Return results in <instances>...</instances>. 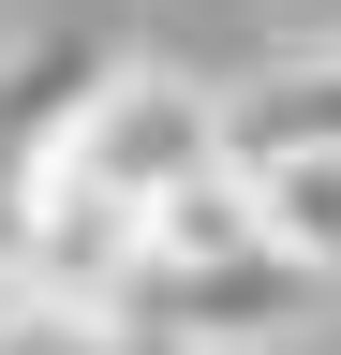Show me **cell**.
Returning a JSON list of instances; mask_svg holds the SVG:
<instances>
[{
    "label": "cell",
    "mask_w": 341,
    "mask_h": 355,
    "mask_svg": "<svg viewBox=\"0 0 341 355\" xmlns=\"http://www.w3.org/2000/svg\"><path fill=\"white\" fill-rule=\"evenodd\" d=\"M326 296H341V282H326V266H297L282 237H238V252H149L104 340H134V355H282Z\"/></svg>",
    "instance_id": "obj_1"
},
{
    "label": "cell",
    "mask_w": 341,
    "mask_h": 355,
    "mask_svg": "<svg viewBox=\"0 0 341 355\" xmlns=\"http://www.w3.org/2000/svg\"><path fill=\"white\" fill-rule=\"evenodd\" d=\"M90 89H104V44L90 30H0V266L30 252V207H45Z\"/></svg>",
    "instance_id": "obj_3"
},
{
    "label": "cell",
    "mask_w": 341,
    "mask_h": 355,
    "mask_svg": "<svg viewBox=\"0 0 341 355\" xmlns=\"http://www.w3.org/2000/svg\"><path fill=\"white\" fill-rule=\"evenodd\" d=\"M74 193H104V207H178L193 178H223V89L178 74V60H104L90 89V119H74V148H60Z\"/></svg>",
    "instance_id": "obj_2"
},
{
    "label": "cell",
    "mask_w": 341,
    "mask_h": 355,
    "mask_svg": "<svg viewBox=\"0 0 341 355\" xmlns=\"http://www.w3.org/2000/svg\"><path fill=\"white\" fill-rule=\"evenodd\" d=\"M223 163H341V44H297V60L223 89Z\"/></svg>",
    "instance_id": "obj_4"
},
{
    "label": "cell",
    "mask_w": 341,
    "mask_h": 355,
    "mask_svg": "<svg viewBox=\"0 0 341 355\" xmlns=\"http://www.w3.org/2000/svg\"><path fill=\"white\" fill-rule=\"evenodd\" d=\"M252 207H267V237H282L297 266L341 282V163H252Z\"/></svg>",
    "instance_id": "obj_5"
}]
</instances>
